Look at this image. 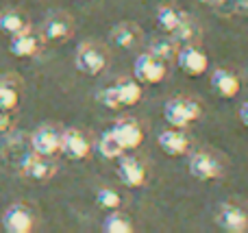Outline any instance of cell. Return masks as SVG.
I'll return each mask as SVG.
<instances>
[{"label":"cell","instance_id":"10","mask_svg":"<svg viewBox=\"0 0 248 233\" xmlns=\"http://www.w3.org/2000/svg\"><path fill=\"white\" fill-rule=\"evenodd\" d=\"M55 164H52V157H44L37 153H26L20 161V172L24 174L31 181H48V179L55 174Z\"/></svg>","mask_w":248,"mask_h":233},{"label":"cell","instance_id":"23","mask_svg":"<svg viewBox=\"0 0 248 233\" xmlns=\"http://www.w3.org/2000/svg\"><path fill=\"white\" fill-rule=\"evenodd\" d=\"M170 37L174 39L176 44H183V46H187V44H196L198 39H201V29H198L196 22L187 16L183 24H181L174 33H170Z\"/></svg>","mask_w":248,"mask_h":233},{"label":"cell","instance_id":"12","mask_svg":"<svg viewBox=\"0 0 248 233\" xmlns=\"http://www.w3.org/2000/svg\"><path fill=\"white\" fill-rule=\"evenodd\" d=\"M35 227V216L31 207L22 203H16L4 212L2 216V229L7 233H31Z\"/></svg>","mask_w":248,"mask_h":233},{"label":"cell","instance_id":"7","mask_svg":"<svg viewBox=\"0 0 248 233\" xmlns=\"http://www.w3.org/2000/svg\"><path fill=\"white\" fill-rule=\"evenodd\" d=\"M187 172L198 181H216L222 177V164L218 157L211 155L207 151H198L189 157L187 161Z\"/></svg>","mask_w":248,"mask_h":233},{"label":"cell","instance_id":"30","mask_svg":"<svg viewBox=\"0 0 248 233\" xmlns=\"http://www.w3.org/2000/svg\"><path fill=\"white\" fill-rule=\"evenodd\" d=\"M198 4H205V7H220L224 0H196Z\"/></svg>","mask_w":248,"mask_h":233},{"label":"cell","instance_id":"2","mask_svg":"<svg viewBox=\"0 0 248 233\" xmlns=\"http://www.w3.org/2000/svg\"><path fill=\"white\" fill-rule=\"evenodd\" d=\"M202 116L201 105L189 96H174L163 105V120L176 129H187Z\"/></svg>","mask_w":248,"mask_h":233},{"label":"cell","instance_id":"24","mask_svg":"<svg viewBox=\"0 0 248 233\" xmlns=\"http://www.w3.org/2000/svg\"><path fill=\"white\" fill-rule=\"evenodd\" d=\"M96 151L100 153V155L105 157V159H118V157L122 155V146L116 142V138L111 135V131H103L98 138V142H96Z\"/></svg>","mask_w":248,"mask_h":233},{"label":"cell","instance_id":"22","mask_svg":"<svg viewBox=\"0 0 248 233\" xmlns=\"http://www.w3.org/2000/svg\"><path fill=\"white\" fill-rule=\"evenodd\" d=\"M20 105V90L13 81L0 78V109L4 111H16Z\"/></svg>","mask_w":248,"mask_h":233},{"label":"cell","instance_id":"1","mask_svg":"<svg viewBox=\"0 0 248 233\" xmlns=\"http://www.w3.org/2000/svg\"><path fill=\"white\" fill-rule=\"evenodd\" d=\"M144 96L141 83L135 78H120L113 85L103 87L98 92V100L103 107L107 109H124V107H133L137 105Z\"/></svg>","mask_w":248,"mask_h":233},{"label":"cell","instance_id":"8","mask_svg":"<svg viewBox=\"0 0 248 233\" xmlns=\"http://www.w3.org/2000/svg\"><path fill=\"white\" fill-rule=\"evenodd\" d=\"M65 155V159L70 161H83L90 157L92 153V142L87 140V135L78 129H65L61 133V151Z\"/></svg>","mask_w":248,"mask_h":233},{"label":"cell","instance_id":"14","mask_svg":"<svg viewBox=\"0 0 248 233\" xmlns=\"http://www.w3.org/2000/svg\"><path fill=\"white\" fill-rule=\"evenodd\" d=\"M31 148L37 155L55 157L61 151V131H57L55 126H39L31 135Z\"/></svg>","mask_w":248,"mask_h":233},{"label":"cell","instance_id":"15","mask_svg":"<svg viewBox=\"0 0 248 233\" xmlns=\"http://www.w3.org/2000/svg\"><path fill=\"white\" fill-rule=\"evenodd\" d=\"M144 39V31L135 24V22H120L109 31V42L111 46L120 48V50H131L137 48Z\"/></svg>","mask_w":248,"mask_h":233},{"label":"cell","instance_id":"18","mask_svg":"<svg viewBox=\"0 0 248 233\" xmlns=\"http://www.w3.org/2000/svg\"><path fill=\"white\" fill-rule=\"evenodd\" d=\"M39 48H42V35L31 33V29L11 35V42H9V50L17 59H31L39 52Z\"/></svg>","mask_w":248,"mask_h":233},{"label":"cell","instance_id":"4","mask_svg":"<svg viewBox=\"0 0 248 233\" xmlns=\"http://www.w3.org/2000/svg\"><path fill=\"white\" fill-rule=\"evenodd\" d=\"M216 227L224 233H244L248 231V212L237 203L224 201L216 207Z\"/></svg>","mask_w":248,"mask_h":233},{"label":"cell","instance_id":"17","mask_svg":"<svg viewBox=\"0 0 248 233\" xmlns=\"http://www.w3.org/2000/svg\"><path fill=\"white\" fill-rule=\"evenodd\" d=\"M157 144L168 157H183L189 151V138L185 135V129H176V126L161 131Z\"/></svg>","mask_w":248,"mask_h":233},{"label":"cell","instance_id":"29","mask_svg":"<svg viewBox=\"0 0 248 233\" xmlns=\"http://www.w3.org/2000/svg\"><path fill=\"white\" fill-rule=\"evenodd\" d=\"M237 116H240V122H242V124H244L246 129H248V100L240 107V113H237Z\"/></svg>","mask_w":248,"mask_h":233},{"label":"cell","instance_id":"13","mask_svg":"<svg viewBox=\"0 0 248 233\" xmlns=\"http://www.w3.org/2000/svg\"><path fill=\"white\" fill-rule=\"evenodd\" d=\"M118 179L122 181V186L131 187V190H135V187H141L146 183V168L144 164H141L137 157L133 155H120L118 157Z\"/></svg>","mask_w":248,"mask_h":233},{"label":"cell","instance_id":"9","mask_svg":"<svg viewBox=\"0 0 248 233\" xmlns=\"http://www.w3.org/2000/svg\"><path fill=\"white\" fill-rule=\"evenodd\" d=\"M111 135L116 138V142L122 146V151H135L141 142H144V129L140 126V122L133 118H122V120L113 122L109 126Z\"/></svg>","mask_w":248,"mask_h":233},{"label":"cell","instance_id":"19","mask_svg":"<svg viewBox=\"0 0 248 233\" xmlns=\"http://www.w3.org/2000/svg\"><path fill=\"white\" fill-rule=\"evenodd\" d=\"M185 17H187V13L176 9L174 4H161V7L157 9V24L163 33H174L185 22Z\"/></svg>","mask_w":248,"mask_h":233},{"label":"cell","instance_id":"28","mask_svg":"<svg viewBox=\"0 0 248 233\" xmlns=\"http://www.w3.org/2000/svg\"><path fill=\"white\" fill-rule=\"evenodd\" d=\"M224 2L231 4L233 11H248V0H224Z\"/></svg>","mask_w":248,"mask_h":233},{"label":"cell","instance_id":"21","mask_svg":"<svg viewBox=\"0 0 248 233\" xmlns=\"http://www.w3.org/2000/svg\"><path fill=\"white\" fill-rule=\"evenodd\" d=\"M0 29L7 35H16V33H22V31L29 29V20H26L24 13L9 9V11L0 13Z\"/></svg>","mask_w":248,"mask_h":233},{"label":"cell","instance_id":"5","mask_svg":"<svg viewBox=\"0 0 248 233\" xmlns=\"http://www.w3.org/2000/svg\"><path fill=\"white\" fill-rule=\"evenodd\" d=\"M166 61L153 52H141L133 63V78L141 85H159L166 78Z\"/></svg>","mask_w":248,"mask_h":233},{"label":"cell","instance_id":"6","mask_svg":"<svg viewBox=\"0 0 248 233\" xmlns=\"http://www.w3.org/2000/svg\"><path fill=\"white\" fill-rule=\"evenodd\" d=\"M176 63H179V70L187 77H202V74L209 70V57H207L205 50L196 46V44H187V46L179 48L176 50Z\"/></svg>","mask_w":248,"mask_h":233},{"label":"cell","instance_id":"27","mask_svg":"<svg viewBox=\"0 0 248 233\" xmlns=\"http://www.w3.org/2000/svg\"><path fill=\"white\" fill-rule=\"evenodd\" d=\"M13 111H4V109H0V135L9 133V131L13 129Z\"/></svg>","mask_w":248,"mask_h":233},{"label":"cell","instance_id":"25","mask_svg":"<svg viewBox=\"0 0 248 233\" xmlns=\"http://www.w3.org/2000/svg\"><path fill=\"white\" fill-rule=\"evenodd\" d=\"M176 50H179V44L174 42V39H166V37H159L155 39L153 44H150V52L153 55H157L159 59H163L168 63V61H172L176 57Z\"/></svg>","mask_w":248,"mask_h":233},{"label":"cell","instance_id":"11","mask_svg":"<svg viewBox=\"0 0 248 233\" xmlns=\"http://www.w3.org/2000/svg\"><path fill=\"white\" fill-rule=\"evenodd\" d=\"M72 33H74V20L63 11L48 16L42 26V39H46V42H55V44L68 42L72 37Z\"/></svg>","mask_w":248,"mask_h":233},{"label":"cell","instance_id":"20","mask_svg":"<svg viewBox=\"0 0 248 233\" xmlns=\"http://www.w3.org/2000/svg\"><path fill=\"white\" fill-rule=\"evenodd\" d=\"M103 231L105 233H133L135 227H133V220L126 214L118 212V209H111L103 220Z\"/></svg>","mask_w":248,"mask_h":233},{"label":"cell","instance_id":"16","mask_svg":"<svg viewBox=\"0 0 248 233\" xmlns=\"http://www.w3.org/2000/svg\"><path fill=\"white\" fill-rule=\"evenodd\" d=\"M209 85H211V92H214L216 96H220V98H235L242 90L240 77L227 68H216L214 72H211Z\"/></svg>","mask_w":248,"mask_h":233},{"label":"cell","instance_id":"3","mask_svg":"<svg viewBox=\"0 0 248 233\" xmlns=\"http://www.w3.org/2000/svg\"><path fill=\"white\" fill-rule=\"evenodd\" d=\"M107 63H109L107 50L92 42L81 44L77 55H74V68L81 74H85V77H98V74H103Z\"/></svg>","mask_w":248,"mask_h":233},{"label":"cell","instance_id":"26","mask_svg":"<svg viewBox=\"0 0 248 233\" xmlns=\"http://www.w3.org/2000/svg\"><path fill=\"white\" fill-rule=\"evenodd\" d=\"M96 203H98V207L107 209V212H111V209H118L122 203V196L118 194L116 190H111V187H100L98 192H96Z\"/></svg>","mask_w":248,"mask_h":233}]
</instances>
